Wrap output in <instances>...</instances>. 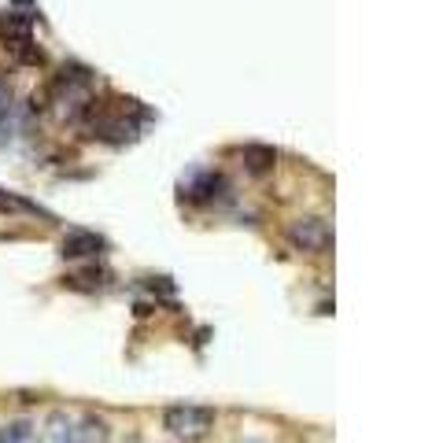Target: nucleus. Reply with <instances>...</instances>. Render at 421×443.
<instances>
[{
	"label": "nucleus",
	"instance_id": "nucleus-7",
	"mask_svg": "<svg viewBox=\"0 0 421 443\" xmlns=\"http://www.w3.org/2000/svg\"><path fill=\"white\" fill-rule=\"evenodd\" d=\"M0 214H30V218H52V214H48L41 203L26 200V196H19V192H12V189H0Z\"/></svg>",
	"mask_w": 421,
	"mask_h": 443
},
{
	"label": "nucleus",
	"instance_id": "nucleus-9",
	"mask_svg": "<svg viewBox=\"0 0 421 443\" xmlns=\"http://www.w3.org/2000/svg\"><path fill=\"white\" fill-rule=\"evenodd\" d=\"M8 111H12V96H8V89L0 85V122L8 118Z\"/></svg>",
	"mask_w": 421,
	"mask_h": 443
},
{
	"label": "nucleus",
	"instance_id": "nucleus-6",
	"mask_svg": "<svg viewBox=\"0 0 421 443\" xmlns=\"http://www.w3.org/2000/svg\"><path fill=\"white\" fill-rule=\"evenodd\" d=\"M240 159H244V170H248V174H270L273 166H277V148H270V144H244Z\"/></svg>",
	"mask_w": 421,
	"mask_h": 443
},
{
	"label": "nucleus",
	"instance_id": "nucleus-3",
	"mask_svg": "<svg viewBox=\"0 0 421 443\" xmlns=\"http://www.w3.org/2000/svg\"><path fill=\"white\" fill-rule=\"evenodd\" d=\"M181 196H189V200H196V203L226 200V196H229V181L218 170H196L189 181L181 185Z\"/></svg>",
	"mask_w": 421,
	"mask_h": 443
},
{
	"label": "nucleus",
	"instance_id": "nucleus-10",
	"mask_svg": "<svg viewBox=\"0 0 421 443\" xmlns=\"http://www.w3.org/2000/svg\"><path fill=\"white\" fill-rule=\"evenodd\" d=\"M248 443H255V440H248Z\"/></svg>",
	"mask_w": 421,
	"mask_h": 443
},
{
	"label": "nucleus",
	"instance_id": "nucleus-1",
	"mask_svg": "<svg viewBox=\"0 0 421 443\" xmlns=\"http://www.w3.org/2000/svg\"><path fill=\"white\" fill-rule=\"evenodd\" d=\"M214 421H218V413L211 407H196V402H178V407H166V413H163V429L189 443L207 436L214 429Z\"/></svg>",
	"mask_w": 421,
	"mask_h": 443
},
{
	"label": "nucleus",
	"instance_id": "nucleus-2",
	"mask_svg": "<svg viewBox=\"0 0 421 443\" xmlns=\"http://www.w3.org/2000/svg\"><path fill=\"white\" fill-rule=\"evenodd\" d=\"M285 236H288V244L296 251L303 255H326L332 248V229H329V222L326 218H292L285 225Z\"/></svg>",
	"mask_w": 421,
	"mask_h": 443
},
{
	"label": "nucleus",
	"instance_id": "nucleus-5",
	"mask_svg": "<svg viewBox=\"0 0 421 443\" xmlns=\"http://www.w3.org/2000/svg\"><path fill=\"white\" fill-rule=\"evenodd\" d=\"M0 41H4V48L12 52V48L34 41V19L23 15V12H8L0 15Z\"/></svg>",
	"mask_w": 421,
	"mask_h": 443
},
{
	"label": "nucleus",
	"instance_id": "nucleus-4",
	"mask_svg": "<svg viewBox=\"0 0 421 443\" xmlns=\"http://www.w3.org/2000/svg\"><path fill=\"white\" fill-rule=\"evenodd\" d=\"M107 248V240L100 233H89V229H71L60 240V255L71 262H85V259H100Z\"/></svg>",
	"mask_w": 421,
	"mask_h": 443
},
{
	"label": "nucleus",
	"instance_id": "nucleus-8",
	"mask_svg": "<svg viewBox=\"0 0 421 443\" xmlns=\"http://www.w3.org/2000/svg\"><path fill=\"white\" fill-rule=\"evenodd\" d=\"M0 443H37V425L26 421V418L4 421V425H0Z\"/></svg>",
	"mask_w": 421,
	"mask_h": 443
}]
</instances>
